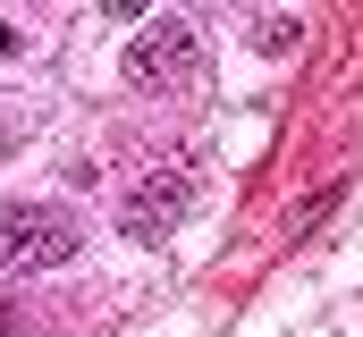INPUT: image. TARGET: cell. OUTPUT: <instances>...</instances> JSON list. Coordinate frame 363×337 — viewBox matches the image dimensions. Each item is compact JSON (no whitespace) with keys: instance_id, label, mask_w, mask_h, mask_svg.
I'll return each instance as SVG.
<instances>
[{"instance_id":"cell-6","label":"cell","mask_w":363,"mask_h":337,"mask_svg":"<svg viewBox=\"0 0 363 337\" xmlns=\"http://www.w3.org/2000/svg\"><path fill=\"white\" fill-rule=\"evenodd\" d=\"M26 51H34V34H26L17 17H0V68H9V59H26Z\"/></svg>"},{"instance_id":"cell-3","label":"cell","mask_w":363,"mask_h":337,"mask_svg":"<svg viewBox=\"0 0 363 337\" xmlns=\"http://www.w3.org/2000/svg\"><path fill=\"white\" fill-rule=\"evenodd\" d=\"M186 68H194V25H186L178 8L144 17V34L127 42V84H135V93H161V84H178Z\"/></svg>"},{"instance_id":"cell-4","label":"cell","mask_w":363,"mask_h":337,"mask_svg":"<svg viewBox=\"0 0 363 337\" xmlns=\"http://www.w3.org/2000/svg\"><path fill=\"white\" fill-rule=\"evenodd\" d=\"M245 34H254V51H262V59H287V51L304 42V17H287V8H262Z\"/></svg>"},{"instance_id":"cell-5","label":"cell","mask_w":363,"mask_h":337,"mask_svg":"<svg viewBox=\"0 0 363 337\" xmlns=\"http://www.w3.org/2000/svg\"><path fill=\"white\" fill-rule=\"evenodd\" d=\"M330 211H338V185H330V194H313V202H304V211H296V236H313V228H321V219H330Z\"/></svg>"},{"instance_id":"cell-1","label":"cell","mask_w":363,"mask_h":337,"mask_svg":"<svg viewBox=\"0 0 363 337\" xmlns=\"http://www.w3.org/2000/svg\"><path fill=\"white\" fill-rule=\"evenodd\" d=\"M85 253V228L60 202H9L0 211V270H60Z\"/></svg>"},{"instance_id":"cell-2","label":"cell","mask_w":363,"mask_h":337,"mask_svg":"<svg viewBox=\"0 0 363 337\" xmlns=\"http://www.w3.org/2000/svg\"><path fill=\"white\" fill-rule=\"evenodd\" d=\"M186 202H194V177H186L178 161H161V168H144V177L127 185V202H118V228H127L135 245H161V236L186 219Z\"/></svg>"}]
</instances>
